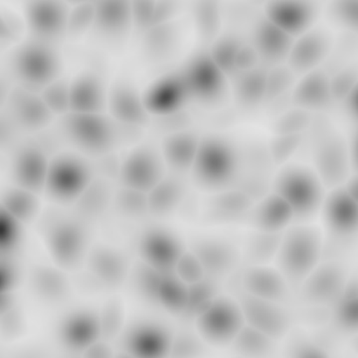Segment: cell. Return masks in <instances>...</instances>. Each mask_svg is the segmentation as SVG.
<instances>
[{
  "label": "cell",
  "mask_w": 358,
  "mask_h": 358,
  "mask_svg": "<svg viewBox=\"0 0 358 358\" xmlns=\"http://www.w3.org/2000/svg\"><path fill=\"white\" fill-rule=\"evenodd\" d=\"M319 253L320 243L315 232L299 228L289 233L280 249L282 270L291 277H303L312 271Z\"/></svg>",
  "instance_id": "6da1fadb"
},
{
  "label": "cell",
  "mask_w": 358,
  "mask_h": 358,
  "mask_svg": "<svg viewBox=\"0 0 358 358\" xmlns=\"http://www.w3.org/2000/svg\"><path fill=\"white\" fill-rule=\"evenodd\" d=\"M243 315L227 301L215 300L207 306L200 315V327L212 341H228L235 338L242 329Z\"/></svg>",
  "instance_id": "7a4b0ae2"
},
{
  "label": "cell",
  "mask_w": 358,
  "mask_h": 358,
  "mask_svg": "<svg viewBox=\"0 0 358 358\" xmlns=\"http://www.w3.org/2000/svg\"><path fill=\"white\" fill-rule=\"evenodd\" d=\"M242 315L248 319L250 327L261 331L268 338L284 333L287 327V317L274 301L252 296L245 303Z\"/></svg>",
  "instance_id": "3957f363"
},
{
  "label": "cell",
  "mask_w": 358,
  "mask_h": 358,
  "mask_svg": "<svg viewBox=\"0 0 358 358\" xmlns=\"http://www.w3.org/2000/svg\"><path fill=\"white\" fill-rule=\"evenodd\" d=\"M281 196L296 214H308L317 206L320 195L317 186L303 174H291L281 181L279 185Z\"/></svg>",
  "instance_id": "277c9868"
},
{
  "label": "cell",
  "mask_w": 358,
  "mask_h": 358,
  "mask_svg": "<svg viewBox=\"0 0 358 358\" xmlns=\"http://www.w3.org/2000/svg\"><path fill=\"white\" fill-rule=\"evenodd\" d=\"M327 221L341 234L355 232L357 227V196L350 190L336 193L327 202Z\"/></svg>",
  "instance_id": "5b68a950"
},
{
  "label": "cell",
  "mask_w": 358,
  "mask_h": 358,
  "mask_svg": "<svg viewBox=\"0 0 358 358\" xmlns=\"http://www.w3.org/2000/svg\"><path fill=\"white\" fill-rule=\"evenodd\" d=\"M252 296L274 301L285 292L284 281L279 275L268 268H253L245 278Z\"/></svg>",
  "instance_id": "8992f818"
},
{
  "label": "cell",
  "mask_w": 358,
  "mask_h": 358,
  "mask_svg": "<svg viewBox=\"0 0 358 358\" xmlns=\"http://www.w3.org/2000/svg\"><path fill=\"white\" fill-rule=\"evenodd\" d=\"M294 216L289 204L277 194L264 202L257 214V222L263 230L275 232L285 227Z\"/></svg>",
  "instance_id": "52a82bcc"
},
{
  "label": "cell",
  "mask_w": 358,
  "mask_h": 358,
  "mask_svg": "<svg viewBox=\"0 0 358 358\" xmlns=\"http://www.w3.org/2000/svg\"><path fill=\"white\" fill-rule=\"evenodd\" d=\"M206 152L204 157L205 176L210 182H218L229 173V155L219 145H209Z\"/></svg>",
  "instance_id": "ba28073f"
},
{
  "label": "cell",
  "mask_w": 358,
  "mask_h": 358,
  "mask_svg": "<svg viewBox=\"0 0 358 358\" xmlns=\"http://www.w3.org/2000/svg\"><path fill=\"white\" fill-rule=\"evenodd\" d=\"M341 275L334 268H327L315 275L308 285V294L315 300H327L338 292Z\"/></svg>",
  "instance_id": "9c48e42d"
},
{
  "label": "cell",
  "mask_w": 358,
  "mask_h": 358,
  "mask_svg": "<svg viewBox=\"0 0 358 358\" xmlns=\"http://www.w3.org/2000/svg\"><path fill=\"white\" fill-rule=\"evenodd\" d=\"M339 322L348 329H357V285L350 287L345 292L338 306Z\"/></svg>",
  "instance_id": "30bf717a"
},
{
  "label": "cell",
  "mask_w": 358,
  "mask_h": 358,
  "mask_svg": "<svg viewBox=\"0 0 358 358\" xmlns=\"http://www.w3.org/2000/svg\"><path fill=\"white\" fill-rule=\"evenodd\" d=\"M231 261L232 255L227 249L214 244L207 246V268L212 271L225 270Z\"/></svg>",
  "instance_id": "8fae6325"
}]
</instances>
